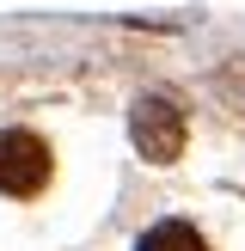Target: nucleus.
Returning a JSON list of instances; mask_svg holds the SVG:
<instances>
[{"label": "nucleus", "mask_w": 245, "mask_h": 251, "mask_svg": "<svg viewBox=\"0 0 245 251\" xmlns=\"http://www.w3.org/2000/svg\"><path fill=\"white\" fill-rule=\"evenodd\" d=\"M49 184V147L31 129H6L0 135V190L6 196H37Z\"/></svg>", "instance_id": "2"}, {"label": "nucleus", "mask_w": 245, "mask_h": 251, "mask_svg": "<svg viewBox=\"0 0 245 251\" xmlns=\"http://www.w3.org/2000/svg\"><path fill=\"white\" fill-rule=\"evenodd\" d=\"M129 141L141 159H153V166H172V159L184 153V141H190V129H184V110L172 92H141L129 104Z\"/></svg>", "instance_id": "1"}, {"label": "nucleus", "mask_w": 245, "mask_h": 251, "mask_svg": "<svg viewBox=\"0 0 245 251\" xmlns=\"http://www.w3.org/2000/svg\"><path fill=\"white\" fill-rule=\"evenodd\" d=\"M135 251H208V239L190 227V221H159V227L141 233V245Z\"/></svg>", "instance_id": "3"}]
</instances>
